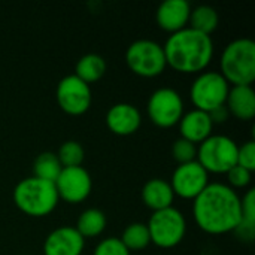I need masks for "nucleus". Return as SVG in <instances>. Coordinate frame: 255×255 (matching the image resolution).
Here are the masks:
<instances>
[{"mask_svg":"<svg viewBox=\"0 0 255 255\" xmlns=\"http://www.w3.org/2000/svg\"><path fill=\"white\" fill-rule=\"evenodd\" d=\"M128 69L143 78H154L166 69V57L163 45L152 39H137L131 42L126 51Z\"/></svg>","mask_w":255,"mask_h":255,"instance_id":"6","label":"nucleus"},{"mask_svg":"<svg viewBox=\"0 0 255 255\" xmlns=\"http://www.w3.org/2000/svg\"><path fill=\"white\" fill-rule=\"evenodd\" d=\"M105 73H106V61L102 55L94 52L82 55L75 66V75L88 85L103 78Z\"/></svg>","mask_w":255,"mask_h":255,"instance_id":"19","label":"nucleus"},{"mask_svg":"<svg viewBox=\"0 0 255 255\" xmlns=\"http://www.w3.org/2000/svg\"><path fill=\"white\" fill-rule=\"evenodd\" d=\"M242 203V221L235 230L242 239L253 241L255 233V190L251 188L247 191L244 197H241Z\"/></svg>","mask_w":255,"mask_h":255,"instance_id":"23","label":"nucleus"},{"mask_svg":"<svg viewBox=\"0 0 255 255\" xmlns=\"http://www.w3.org/2000/svg\"><path fill=\"white\" fill-rule=\"evenodd\" d=\"M188 22L191 28L205 34H211L218 27V12L209 4H199L191 9Z\"/></svg>","mask_w":255,"mask_h":255,"instance_id":"22","label":"nucleus"},{"mask_svg":"<svg viewBox=\"0 0 255 255\" xmlns=\"http://www.w3.org/2000/svg\"><path fill=\"white\" fill-rule=\"evenodd\" d=\"M172 155L179 164L194 161L196 155H197V146H196V143L179 137L172 145Z\"/></svg>","mask_w":255,"mask_h":255,"instance_id":"26","label":"nucleus"},{"mask_svg":"<svg viewBox=\"0 0 255 255\" xmlns=\"http://www.w3.org/2000/svg\"><path fill=\"white\" fill-rule=\"evenodd\" d=\"M146 227L149 232L151 242L160 248L176 247L182 242L187 232V223L184 215L173 206L152 212Z\"/></svg>","mask_w":255,"mask_h":255,"instance_id":"7","label":"nucleus"},{"mask_svg":"<svg viewBox=\"0 0 255 255\" xmlns=\"http://www.w3.org/2000/svg\"><path fill=\"white\" fill-rule=\"evenodd\" d=\"M229 114L238 120L250 121L255 117V91L251 85H233L226 99Z\"/></svg>","mask_w":255,"mask_h":255,"instance_id":"17","label":"nucleus"},{"mask_svg":"<svg viewBox=\"0 0 255 255\" xmlns=\"http://www.w3.org/2000/svg\"><path fill=\"white\" fill-rule=\"evenodd\" d=\"M93 255H130L120 238H106L97 244Z\"/></svg>","mask_w":255,"mask_h":255,"instance_id":"27","label":"nucleus"},{"mask_svg":"<svg viewBox=\"0 0 255 255\" xmlns=\"http://www.w3.org/2000/svg\"><path fill=\"white\" fill-rule=\"evenodd\" d=\"M175 199V193L170 182L161 178H152L142 187V202L146 208L155 211L170 208Z\"/></svg>","mask_w":255,"mask_h":255,"instance_id":"18","label":"nucleus"},{"mask_svg":"<svg viewBox=\"0 0 255 255\" xmlns=\"http://www.w3.org/2000/svg\"><path fill=\"white\" fill-rule=\"evenodd\" d=\"M142 123L139 109L130 103H117L106 112L108 128L118 136H128L137 131Z\"/></svg>","mask_w":255,"mask_h":255,"instance_id":"15","label":"nucleus"},{"mask_svg":"<svg viewBox=\"0 0 255 255\" xmlns=\"http://www.w3.org/2000/svg\"><path fill=\"white\" fill-rule=\"evenodd\" d=\"M63 166L57 157V154L51 152V151H45L40 152L33 163V176L40 178L43 181L48 182H55V179L58 178V175L61 173Z\"/></svg>","mask_w":255,"mask_h":255,"instance_id":"21","label":"nucleus"},{"mask_svg":"<svg viewBox=\"0 0 255 255\" xmlns=\"http://www.w3.org/2000/svg\"><path fill=\"white\" fill-rule=\"evenodd\" d=\"M12 197L16 208L30 217H45L58 203L55 185L36 176L21 179L13 188Z\"/></svg>","mask_w":255,"mask_h":255,"instance_id":"3","label":"nucleus"},{"mask_svg":"<svg viewBox=\"0 0 255 255\" xmlns=\"http://www.w3.org/2000/svg\"><path fill=\"white\" fill-rule=\"evenodd\" d=\"M84 146L76 140H66L58 148L57 157L63 167H76L84 161Z\"/></svg>","mask_w":255,"mask_h":255,"instance_id":"25","label":"nucleus"},{"mask_svg":"<svg viewBox=\"0 0 255 255\" xmlns=\"http://www.w3.org/2000/svg\"><path fill=\"white\" fill-rule=\"evenodd\" d=\"M120 241L124 244V247L128 251H140V250L146 248L151 244L148 227L143 223H131V224H128L124 229Z\"/></svg>","mask_w":255,"mask_h":255,"instance_id":"24","label":"nucleus"},{"mask_svg":"<svg viewBox=\"0 0 255 255\" xmlns=\"http://www.w3.org/2000/svg\"><path fill=\"white\" fill-rule=\"evenodd\" d=\"M54 185L58 199L66 200L67 203H79L90 196L93 181L90 173L82 166L63 167Z\"/></svg>","mask_w":255,"mask_h":255,"instance_id":"12","label":"nucleus"},{"mask_svg":"<svg viewBox=\"0 0 255 255\" xmlns=\"http://www.w3.org/2000/svg\"><path fill=\"white\" fill-rule=\"evenodd\" d=\"M239 145L226 134H211L197 146L196 160L208 173H227L238 163Z\"/></svg>","mask_w":255,"mask_h":255,"instance_id":"5","label":"nucleus"},{"mask_svg":"<svg viewBox=\"0 0 255 255\" xmlns=\"http://www.w3.org/2000/svg\"><path fill=\"white\" fill-rule=\"evenodd\" d=\"M230 84L215 70L200 72L190 87V99L196 109L211 112L212 109L226 105Z\"/></svg>","mask_w":255,"mask_h":255,"instance_id":"8","label":"nucleus"},{"mask_svg":"<svg viewBox=\"0 0 255 255\" xmlns=\"http://www.w3.org/2000/svg\"><path fill=\"white\" fill-rule=\"evenodd\" d=\"M166 64L181 73L203 72L214 57V42L209 34L185 27L172 33L163 45Z\"/></svg>","mask_w":255,"mask_h":255,"instance_id":"2","label":"nucleus"},{"mask_svg":"<svg viewBox=\"0 0 255 255\" xmlns=\"http://www.w3.org/2000/svg\"><path fill=\"white\" fill-rule=\"evenodd\" d=\"M106 215L97 209V208H88L85 209L76 223V230L78 233L85 239V238H96L100 233H103V230L106 229Z\"/></svg>","mask_w":255,"mask_h":255,"instance_id":"20","label":"nucleus"},{"mask_svg":"<svg viewBox=\"0 0 255 255\" xmlns=\"http://www.w3.org/2000/svg\"><path fill=\"white\" fill-rule=\"evenodd\" d=\"M179 133L182 139H187L193 143H200L212 134L214 124L209 118V114L200 109H191L185 112L179 120Z\"/></svg>","mask_w":255,"mask_h":255,"instance_id":"16","label":"nucleus"},{"mask_svg":"<svg viewBox=\"0 0 255 255\" xmlns=\"http://www.w3.org/2000/svg\"><path fill=\"white\" fill-rule=\"evenodd\" d=\"M190 12L188 0H164L155 10V21L158 27L172 34L187 27Z\"/></svg>","mask_w":255,"mask_h":255,"instance_id":"14","label":"nucleus"},{"mask_svg":"<svg viewBox=\"0 0 255 255\" xmlns=\"http://www.w3.org/2000/svg\"><path fill=\"white\" fill-rule=\"evenodd\" d=\"M146 109L151 121L155 126L166 128L179 123L184 115V100L176 90L161 87L149 96Z\"/></svg>","mask_w":255,"mask_h":255,"instance_id":"9","label":"nucleus"},{"mask_svg":"<svg viewBox=\"0 0 255 255\" xmlns=\"http://www.w3.org/2000/svg\"><path fill=\"white\" fill-rule=\"evenodd\" d=\"M251 178H253V172H250L248 169H245L239 164H235L227 172V181H229L227 185L232 187L233 190L235 188H245L250 185Z\"/></svg>","mask_w":255,"mask_h":255,"instance_id":"28","label":"nucleus"},{"mask_svg":"<svg viewBox=\"0 0 255 255\" xmlns=\"http://www.w3.org/2000/svg\"><path fill=\"white\" fill-rule=\"evenodd\" d=\"M193 215L197 226L209 235L235 232L242 221L241 196L227 184L209 182L194 199Z\"/></svg>","mask_w":255,"mask_h":255,"instance_id":"1","label":"nucleus"},{"mask_svg":"<svg viewBox=\"0 0 255 255\" xmlns=\"http://www.w3.org/2000/svg\"><path fill=\"white\" fill-rule=\"evenodd\" d=\"M239 166L254 172L255 169V142L248 140L238 148V163Z\"/></svg>","mask_w":255,"mask_h":255,"instance_id":"29","label":"nucleus"},{"mask_svg":"<svg viewBox=\"0 0 255 255\" xmlns=\"http://www.w3.org/2000/svg\"><path fill=\"white\" fill-rule=\"evenodd\" d=\"M208 184L209 173L197 160H194L190 163L178 164V167L173 170L170 187L173 193L182 199H196Z\"/></svg>","mask_w":255,"mask_h":255,"instance_id":"11","label":"nucleus"},{"mask_svg":"<svg viewBox=\"0 0 255 255\" xmlns=\"http://www.w3.org/2000/svg\"><path fill=\"white\" fill-rule=\"evenodd\" d=\"M57 103L69 115H82L91 106V88L75 73L67 75L57 84Z\"/></svg>","mask_w":255,"mask_h":255,"instance_id":"10","label":"nucleus"},{"mask_svg":"<svg viewBox=\"0 0 255 255\" xmlns=\"http://www.w3.org/2000/svg\"><path fill=\"white\" fill-rule=\"evenodd\" d=\"M85 239L72 226H60L54 229L43 242L45 255H81Z\"/></svg>","mask_w":255,"mask_h":255,"instance_id":"13","label":"nucleus"},{"mask_svg":"<svg viewBox=\"0 0 255 255\" xmlns=\"http://www.w3.org/2000/svg\"><path fill=\"white\" fill-rule=\"evenodd\" d=\"M221 75L233 85H251L254 82V40L248 37H238L227 43L221 54Z\"/></svg>","mask_w":255,"mask_h":255,"instance_id":"4","label":"nucleus"},{"mask_svg":"<svg viewBox=\"0 0 255 255\" xmlns=\"http://www.w3.org/2000/svg\"><path fill=\"white\" fill-rule=\"evenodd\" d=\"M209 114V118H211V121H212V124H217V123H226L227 121V118H229V109L226 108V105H221V106H218V108H215V109H212L211 112H208Z\"/></svg>","mask_w":255,"mask_h":255,"instance_id":"30","label":"nucleus"}]
</instances>
